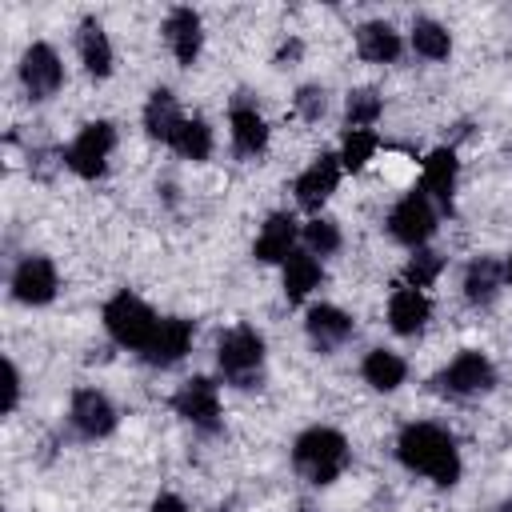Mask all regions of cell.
Returning <instances> with one entry per match:
<instances>
[{
  "label": "cell",
  "mask_w": 512,
  "mask_h": 512,
  "mask_svg": "<svg viewBox=\"0 0 512 512\" xmlns=\"http://www.w3.org/2000/svg\"><path fill=\"white\" fill-rule=\"evenodd\" d=\"M396 456L404 460V468L428 476L432 484L448 488L460 480V452L456 440L440 428V424H408L396 440Z\"/></svg>",
  "instance_id": "1"
},
{
  "label": "cell",
  "mask_w": 512,
  "mask_h": 512,
  "mask_svg": "<svg viewBox=\"0 0 512 512\" xmlns=\"http://www.w3.org/2000/svg\"><path fill=\"white\" fill-rule=\"evenodd\" d=\"M292 464L308 484H332L348 468V440L336 428H308L292 444Z\"/></svg>",
  "instance_id": "2"
},
{
  "label": "cell",
  "mask_w": 512,
  "mask_h": 512,
  "mask_svg": "<svg viewBox=\"0 0 512 512\" xmlns=\"http://www.w3.org/2000/svg\"><path fill=\"white\" fill-rule=\"evenodd\" d=\"M216 364H220V376L236 388H256L260 376H264V336L248 324H236L220 336V348H216Z\"/></svg>",
  "instance_id": "3"
},
{
  "label": "cell",
  "mask_w": 512,
  "mask_h": 512,
  "mask_svg": "<svg viewBox=\"0 0 512 512\" xmlns=\"http://www.w3.org/2000/svg\"><path fill=\"white\" fill-rule=\"evenodd\" d=\"M104 328H108V336H112L120 348H136V352H144L148 340H152L156 328H160V316H156L140 296H132V292H116V296L104 304Z\"/></svg>",
  "instance_id": "4"
},
{
  "label": "cell",
  "mask_w": 512,
  "mask_h": 512,
  "mask_svg": "<svg viewBox=\"0 0 512 512\" xmlns=\"http://www.w3.org/2000/svg\"><path fill=\"white\" fill-rule=\"evenodd\" d=\"M112 148H116V128H112L108 120H92V124H84V128L76 132V140L68 144L64 164H68L76 176L96 180V176H104Z\"/></svg>",
  "instance_id": "5"
},
{
  "label": "cell",
  "mask_w": 512,
  "mask_h": 512,
  "mask_svg": "<svg viewBox=\"0 0 512 512\" xmlns=\"http://www.w3.org/2000/svg\"><path fill=\"white\" fill-rule=\"evenodd\" d=\"M388 232L392 240L408 248H424V240L436 232V208L424 192H408L392 212H388Z\"/></svg>",
  "instance_id": "6"
},
{
  "label": "cell",
  "mask_w": 512,
  "mask_h": 512,
  "mask_svg": "<svg viewBox=\"0 0 512 512\" xmlns=\"http://www.w3.org/2000/svg\"><path fill=\"white\" fill-rule=\"evenodd\" d=\"M172 408L200 432H216L220 428V392L208 376H192L184 380V388L172 396Z\"/></svg>",
  "instance_id": "7"
},
{
  "label": "cell",
  "mask_w": 512,
  "mask_h": 512,
  "mask_svg": "<svg viewBox=\"0 0 512 512\" xmlns=\"http://www.w3.org/2000/svg\"><path fill=\"white\" fill-rule=\"evenodd\" d=\"M444 392H452V396H480V392H488L492 384H496V368H492V360L484 356V352H460L444 372H440V380H436Z\"/></svg>",
  "instance_id": "8"
},
{
  "label": "cell",
  "mask_w": 512,
  "mask_h": 512,
  "mask_svg": "<svg viewBox=\"0 0 512 512\" xmlns=\"http://www.w3.org/2000/svg\"><path fill=\"white\" fill-rule=\"evenodd\" d=\"M20 84L32 100H48L64 84V64L52 44H32L20 60Z\"/></svg>",
  "instance_id": "9"
},
{
  "label": "cell",
  "mask_w": 512,
  "mask_h": 512,
  "mask_svg": "<svg viewBox=\"0 0 512 512\" xmlns=\"http://www.w3.org/2000/svg\"><path fill=\"white\" fill-rule=\"evenodd\" d=\"M340 172H344V164H340V156H332V152H320L300 176H296V184H292V192H296V204L300 208H308V212H316L332 192H336V184H340Z\"/></svg>",
  "instance_id": "10"
},
{
  "label": "cell",
  "mask_w": 512,
  "mask_h": 512,
  "mask_svg": "<svg viewBox=\"0 0 512 512\" xmlns=\"http://www.w3.org/2000/svg\"><path fill=\"white\" fill-rule=\"evenodd\" d=\"M68 420H72V428H76L80 436L100 440V436H108V432L116 428V408H112V400H108L104 392H96V388H76V392H72Z\"/></svg>",
  "instance_id": "11"
},
{
  "label": "cell",
  "mask_w": 512,
  "mask_h": 512,
  "mask_svg": "<svg viewBox=\"0 0 512 512\" xmlns=\"http://www.w3.org/2000/svg\"><path fill=\"white\" fill-rule=\"evenodd\" d=\"M12 296L20 304H48L56 296V264L48 256H24L12 272Z\"/></svg>",
  "instance_id": "12"
},
{
  "label": "cell",
  "mask_w": 512,
  "mask_h": 512,
  "mask_svg": "<svg viewBox=\"0 0 512 512\" xmlns=\"http://www.w3.org/2000/svg\"><path fill=\"white\" fill-rule=\"evenodd\" d=\"M188 344H192V320L164 316V320H160V328H156V336L148 340V348H144L140 356H144L152 368H168V364L184 360Z\"/></svg>",
  "instance_id": "13"
},
{
  "label": "cell",
  "mask_w": 512,
  "mask_h": 512,
  "mask_svg": "<svg viewBox=\"0 0 512 512\" xmlns=\"http://www.w3.org/2000/svg\"><path fill=\"white\" fill-rule=\"evenodd\" d=\"M456 172H460V164H456V152H452V148L428 152V160H424V168H420V192H424L428 200H436L444 212L452 208Z\"/></svg>",
  "instance_id": "14"
},
{
  "label": "cell",
  "mask_w": 512,
  "mask_h": 512,
  "mask_svg": "<svg viewBox=\"0 0 512 512\" xmlns=\"http://www.w3.org/2000/svg\"><path fill=\"white\" fill-rule=\"evenodd\" d=\"M296 252V220L288 212H272L252 244V256L264 264H284Z\"/></svg>",
  "instance_id": "15"
},
{
  "label": "cell",
  "mask_w": 512,
  "mask_h": 512,
  "mask_svg": "<svg viewBox=\"0 0 512 512\" xmlns=\"http://www.w3.org/2000/svg\"><path fill=\"white\" fill-rule=\"evenodd\" d=\"M164 40L172 48V56L180 64H196L200 56V44H204V32H200V16L192 8H172L168 20H164Z\"/></svg>",
  "instance_id": "16"
},
{
  "label": "cell",
  "mask_w": 512,
  "mask_h": 512,
  "mask_svg": "<svg viewBox=\"0 0 512 512\" xmlns=\"http://www.w3.org/2000/svg\"><path fill=\"white\" fill-rule=\"evenodd\" d=\"M428 316H432V304H428V296H424L420 288L400 284V288L392 292V300H388V324H392V332L416 336V332L428 324Z\"/></svg>",
  "instance_id": "17"
},
{
  "label": "cell",
  "mask_w": 512,
  "mask_h": 512,
  "mask_svg": "<svg viewBox=\"0 0 512 512\" xmlns=\"http://www.w3.org/2000/svg\"><path fill=\"white\" fill-rule=\"evenodd\" d=\"M304 328H308V340H312L320 352H332V348H340V344L352 336V316L340 312L336 304H316V308H308Z\"/></svg>",
  "instance_id": "18"
},
{
  "label": "cell",
  "mask_w": 512,
  "mask_h": 512,
  "mask_svg": "<svg viewBox=\"0 0 512 512\" xmlns=\"http://www.w3.org/2000/svg\"><path fill=\"white\" fill-rule=\"evenodd\" d=\"M356 52L368 64H392L400 56V32L384 20H368L356 28Z\"/></svg>",
  "instance_id": "19"
},
{
  "label": "cell",
  "mask_w": 512,
  "mask_h": 512,
  "mask_svg": "<svg viewBox=\"0 0 512 512\" xmlns=\"http://www.w3.org/2000/svg\"><path fill=\"white\" fill-rule=\"evenodd\" d=\"M76 52H80V64L88 68V76L104 80L112 72V44H108V32L100 28V20H84L80 24Z\"/></svg>",
  "instance_id": "20"
},
{
  "label": "cell",
  "mask_w": 512,
  "mask_h": 512,
  "mask_svg": "<svg viewBox=\"0 0 512 512\" xmlns=\"http://www.w3.org/2000/svg\"><path fill=\"white\" fill-rule=\"evenodd\" d=\"M180 120H184V112H180L176 96H172L168 88H156V92L148 96V104H144V128H148V136L168 144V140L176 136Z\"/></svg>",
  "instance_id": "21"
},
{
  "label": "cell",
  "mask_w": 512,
  "mask_h": 512,
  "mask_svg": "<svg viewBox=\"0 0 512 512\" xmlns=\"http://www.w3.org/2000/svg\"><path fill=\"white\" fill-rule=\"evenodd\" d=\"M228 124H232V144H236L240 156H260V152H264V144H268V124H264V116H260L252 104H236Z\"/></svg>",
  "instance_id": "22"
},
{
  "label": "cell",
  "mask_w": 512,
  "mask_h": 512,
  "mask_svg": "<svg viewBox=\"0 0 512 512\" xmlns=\"http://www.w3.org/2000/svg\"><path fill=\"white\" fill-rule=\"evenodd\" d=\"M320 260L308 252V248H296L288 260H284V296L288 300H304L316 284H320Z\"/></svg>",
  "instance_id": "23"
},
{
  "label": "cell",
  "mask_w": 512,
  "mask_h": 512,
  "mask_svg": "<svg viewBox=\"0 0 512 512\" xmlns=\"http://www.w3.org/2000/svg\"><path fill=\"white\" fill-rule=\"evenodd\" d=\"M364 380L376 388V392H392V388H400L404 384V376H408V364L396 356V352H388V348H372L368 356H364Z\"/></svg>",
  "instance_id": "24"
},
{
  "label": "cell",
  "mask_w": 512,
  "mask_h": 512,
  "mask_svg": "<svg viewBox=\"0 0 512 512\" xmlns=\"http://www.w3.org/2000/svg\"><path fill=\"white\" fill-rule=\"evenodd\" d=\"M500 276H504V272H500L496 260H488V256L472 260L468 272H464V300H468V304H492L496 292H500Z\"/></svg>",
  "instance_id": "25"
},
{
  "label": "cell",
  "mask_w": 512,
  "mask_h": 512,
  "mask_svg": "<svg viewBox=\"0 0 512 512\" xmlns=\"http://www.w3.org/2000/svg\"><path fill=\"white\" fill-rule=\"evenodd\" d=\"M168 148L180 152L184 160H208L212 156V128L204 120H196V116H184L176 136L168 140Z\"/></svg>",
  "instance_id": "26"
},
{
  "label": "cell",
  "mask_w": 512,
  "mask_h": 512,
  "mask_svg": "<svg viewBox=\"0 0 512 512\" xmlns=\"http://www.w3.org/2000/svg\"><path fill=\"white\" fill-rule=\"evenodd\" d=\"M412 48L424 56V60H444L452 52V36L444 24L436 20H416L412 24Z\"/></svg>",
  "instance_id": "27"
},
{
  "label": "cell",
  "mask_w": 512,
  "mask_h": 512,
  "mask_svg": "<svg viewBox=\"0 0 512 512\" xmlns=\"http://www.w3.org/2000/svg\"><path fill=\"white\" fill-rule=\"evenodd\" d=\"M376 132L372 128H348L344 132V144H340V164L348 168V172H360L372 156H376Z\"/></svg>",
  "instance_id": "28"
},
{
  "label": "cell",
  "mask_w": 512,
  "mask_h": 512,
  "mask_svg": "<svg viewBox=\"0 0 512 512\" xmlns=\"http://www.w3.org/2000/svg\"><path fill=\"white\" fill-rule=\"evenodd\" d=\"M380 108H384V100H380L376 88H356V92H348V104H344L348 128H372V124L380 120Z\"/></svg>",
  "instance_id": "29"
},
{
  "label": "cell",
  "mask_w": 512,
  "mask_h": 512,
  "mask_svg": "<svg viewBox=\"0 0 512 512\" xmlns=\"http://www.w3.org/2000/svg\"><path fill=\"white\" fill-rule=\"evenodd\" d=\"M440 268H444V256H440V252H432V248H416V256L404 264V284L424 292V288L440 276Z\"/></svg>",
  "instance_id": "30"
},
{
  "label": "cell",
  "mask_w": 512,
  "mask_h": 512,
  "mask_svg": "<svg viewBox=\"0 0 512 512\" xmlns=\"http://www.w3.org/2000/svg\"><path fill=\"white\" fill-rule=\"evenodd\" d=\"M304 244H308L312 256H332L340 248V228L332 220H320L316 216V220L304 224Z\"/></svg>",
  "instance_id": "31"
},
{
  "label": "cell",
  "mask_w": 512,
  "mask_h": 512,
  "mask_svg": "<svg viewBox=\"0 0 512 512\" xmlns=\"http://www.w3.org/2000/svg\"><path fill=\"white\" fill-rule=\"evenodd\" d=\"M324 108H328L324 88L308 84V88H300V92H296V112H300L304 120H320V116H324Z\"/></svg>",
  "instance_id": "32"
},
{
  "label": "cell",
  "mask_w": 512,
  "mask_h": 512,
  "mask_svg": "<svg viewBox=\"0 0 512 512\" xmlns=\"http://www.w3.org/2000/svg\"><path fill=\"white\" fill-rule=\"evenodd\" d=\"M16 400H20V376H16V368L12 364H4V412H12L16 408Z\"/></svg>",
  "instance_id": "33"
},
{
  "label": "cell",
  "mask_w": 512,
  "mask_h": 512,
  "mask_svg": "<svg viewBox=\"0 0 512 512\" xmlns=\"http://www.w3.org/2000/svg\"><path fill=\"white\" fill-rule=\"evenodd\" d=\"M152 512H188V504H184L180 496H172V492H160V496L152 500Z\"/></svg>",
  "instance_id": "34"
},
{
  "label": "cell",
  "mask_w": 512,
  "mask_h": 512,
  "mask_svg": "<svg viewBox=\"0 0 512 512\" xmlns=\"http://www.w3.org/2000/svg\"><path fill=\"white\" fill-rule=\"evenodd\" d=\"M504 276H508V280H512V256H508V264H504Z\"/></svg>",
  "instance_id": "35"
},
{
  "label": "cell",
  "mask_w": 512,
  "mask_h": 512,
  "mask_svg": "<svg viewBox=\"0 0 512 512\" xmlns=\"http://www.w3.org/2000/svg\"><path fill=\"white\" fill-rule=\"evenodd\" d=\"M496 512H512V504H500V508H496Z\"/></svg>",
  "instance_id": "36"
}]
</instances>
